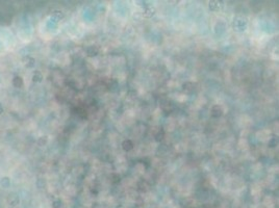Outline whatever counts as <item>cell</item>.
Masks as SVG:
<instances>
[{
	"instance_id": "1",
	"label": "cell",
	"mask_w": 279,
	"mask_h": 208,
	"mask_svg": "<svg viewBox=\"0 0 279 208\" xmlns=\"http://www.w3.org/2000/svg\"><path fill=\"white\" fill-rule=\"evenodd\" d=\"M248 25V20L244 16H238L234 18L233 27L237 32H245Z\"/></svg>"
},
{
	"instance_id": "2",
	"label": "cell",
	"mask_w": 279,
	"mask_h": 208,
	"mask_svg": "<svg viewBox=\"0 0 279 208\" xmlns=\"http://www.w3.org/2000/svg\"><path fill=\"white\" fill-rule=\"evenodd\" d=\"M209 10L212 12H218L219 10H221L223 7V2L222 1H218V0H212V1L209 2Z\"/></svg>"
},
{
	"instance_id": "3",
	"label": "cell",
	"mask_w": 279,
	"mask_h": 208,
	"mask_svg": "<svg viewBox=\"0 0 279 208\" xmlns=\"http://www.w3.org/2000/svg\"><path fill=\"white\" fill-rule=\"evenodd\" d=\"M154 14H156V9L151 5L146 6L143 11V16L146 18H151L152 16H154Z\"/></svg>"
},
{
	"instance_id": "4",
	"label": "cell",
	"mask_w": 279,
	"mask_h": 208,
	"mask_svg": "<svg viewBox=\"0 0 279 208\" xmlns=\"http://www.w3.org/2000/svg\"><path fill=\"white\" fill-rule=\"evenodd\" d=\"M223 114V110L221 108V106H219V105H216L212 107L211 109V116L212 117H215V118H219V117H221Z\"/></svg>"
},
{
	"instance_id": "5",
	"label": "cell",
	"mask_w": 279,
	"mask_h": 208,
	"mask_svg": "<svg viewBox=\"0 0 279 208\" xmlns=\"http://www.w3.org/2000/svg\"><path fill=\"white\" fill-rule=\"evenodd\" d=\"M122 148H123L124 151L128 152V151H130L134 148V144H133V142H131L130 139H125L122 143Z\"/></svg>"
},
{
	"instance_id": "6",
	"label": "cell",
	"mask_w": 279,
	"mask_h": 208,
	"mask_svg": "<svg viewBox=\"0 0 279 208\" xmlns=\"http://www.w3.org/2000/svg\"><path fill=\"white\" fill-rule=\"evenodd\" d=\"M87 53L89 56H96L99 53V49L96 46H90L87 49Z\"/></svg>"
},
{
	"instance_id": "7",
	"label": "cell",
	"mask_w": 279,
	"mask_h": 208,
	"mask_svg": "<svg viewBox=\"0 0 279 208\" xmlns=\"http://www.w3.org/2000/svg\"><path fill=\"white\" fill-rule=\"evenodd\" d=\"M277 139H273L272 140H271V142H269V145H270V147H275V146H277Z\"/></svg>"
},
{
	"instance_id": "8",
	"label": "cell",
	"mask_w": 279,
	"mask_h": 208,
	"mask_svg": "<svg viewBox=\"0 0 279 208\" xmlns=\"http://www.w3.org/2000/svg\"><path fill=\"white\" fill-rule=\"evenodd\" d=\"M159 139H160V140L164 139V132L161 133V135H157V140H159Z\"/></svg>"
}]
</instances>
